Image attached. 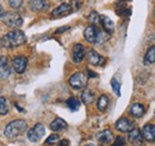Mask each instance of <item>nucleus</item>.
Listing matches in <instances>:
<instances>
[{
	"label": "nucleus",
	"mask_w": 155,
	"mask_h": 146,
	"mask_svg": "<svg viewBox=\"0 0 155 146\" xmlns=\"http://www.w3.org/2000/svg\"><path fill=\"white\" fill-rule=\"evenodd\" d=\"M25 41H26V37L21 30H13L2 36L1 47L2 48H15V47H18V46H21L23 43H25Z\"/></svg>",
	"instance_id": "1"
},
{
	"label": "nucleus",
	"mask_w": 155,
	"mask_h": 146,
	"mask_svg": "<svg viewBox=\"0 0 155 146\" xmlns=\"http://www.w3.org/2000/svg\"><path fill=\"white\" fill-rule=\"evenodd\" d=\"M28 129V123L24 120H15L11 121L4 130V134L7 138H15V137H19L23 133H25V130Z\"/></svg>",
	"instance_id": "2"
},
{
	"label": "nucleus",
	"mask_w": 155,
	"mask_h": 146,
	"mask_svg": "<svg viewBox=\"0 0 155 146\" xmlns=\"http://www.w3.org/2000/svg\"><path fill=\"white\" fill-rule=\"evenodd\" d=\"M69 85L74 90H80V89L86 88V85H87V77H86V74L84 72L74 73L69 78Z\"/></svg>",
	"instance_id": "3"
},
{
	"label": "nucleus",
	"mask_w": 155,
	"mask_h": 146,
	"mask_svg": "<svg viewBox=\"0 0 155 146\" xmlns=\"http://www.w3.org/2000/svg\"><path fill=\"white\" fill-rule=\"evenodd\" d=\"M1 19L10 28H19L20 25L23 24L21 17H20L18 13H16V12H7L6 15L2 13L1 15Z\"/></svg>",
	"instance_id": "4"
},
{
	"label": "nucleus",
	"mask_w": 155,
	"mask_h": 146,
	"mask_svg": "<svg viewBox=\"0 0 155 146\" xmlns=\"http://www.w3.org/2000/svg\"><path fill=\"white\" fill-rule=\"evenodd\" d=\"M44 133H45V128H44V126H43L42 123H36L34 127L28 132V138H29L30 141H32V143H37V141H39V140L43 138Z\"/></svg>",
	"instance_id": "5"
},
{
	"label": "nucleus",
	"mask_w": 155,
	"mask_h": 146,
	"mask_svg": "<svg viewBox=\"0 0 155 146\" xmlns=\"http://www.w3.org/2000/svg\"><path fill=\"white\" fill-rule=\"evenodd\" d=\"M28 66V59L25 56H15L12 59V67L17 73L25 72Z\"/></svg>",
	"instance_id": "6"
},
{
	"label": "nucleus",
	"mask_w": 155,
	"mask_h": 146,
	"mask_svg": "<svg viewBox=\"0 0 155 146\" xmlns=\"http://www.w3.org/2000/svg\"><path fill=\"white\" fill-rule=\"evenodd\" d=\"M115 127L118 132H122V133H129L130 130H133V122L130 120H128L127 117H120L119 120H117Z\"/></svg>",
	"instance_id": "7"
},
{
	"label": "nucleus",
	"mask_w": 155,
	"mask_h": 146,
	"mask_svg": "<svg viewBox=\"0 0 155 146\" xmlns=\"http://www.w3.org/2000/svg\"><path fill=\"white\" fill-rule=\"evenodd\" d=\"M73 10H74V9H73L72 5L63 2V4H61L58 7H56V9L51 12V16H53V17H64V16L69 15Z\"/></svg>",
	"instance_id": "8"
},
{
	"label": "nucleus",
	"mask_w": 155,
	"mask_h": 146,
	"mask_svg": "<svg viewBox=\"0 0 155 146\" xmlns=\"http://www.w3.org/2000/svg\"><path fill=\"white\" fill-rule=\"evenodd\" d=\"M143 135L142 132H140V129L134 128L133 130L129 132V141L133 146H142L143 144Z\"/></svg>",
	"instance_id": "9"
},
{
	"label": "nucleus",
	"mask_w": 155,
	"mask_h": 146,
	"mask_svg": "<svg viewBox=\"0 0 155 146\" xmlns=\"http://www.w3.org/2000/svg\"><path fill=\"white\" fill-rule=\"evenodd\" d=\"M141 132H142V135H143L144 140H147L149 143L155 141V125H153V123H147V125L143 126Z\"/></svg>",
	"instance_id": "10"
},
{
	"label": "nucleus",
	"mask_w": 155,
	"mask_h": 146,
	"mask_svg": "<svg viewBox=\"0 0 155 146\" xmlns=\"http://www.w3.org/2000/svg\"><path fill=\"white\" fill-rule=\"evenodd\" d=\"M29 7L34 12H39L49 9V2L47 0H29Z\"/></svg>",
	"instance_id": "11"
},
{
	"label": "nucleus",
	"mask_w": 155,
	"mask_h": 146,
	"mask_svg": "<svg viewBox=\"0 0 155 146\" xmlns=\"http://www.w3.org/2000/svg\"><path fill=\"white\" fill-rule=\"evenodd\" d=\"M98 31H99V30H98L93 24H92V25H88V26L85 29V31H84V36L86 38V41L90 42V43H96V42H97Z\"/></svg>",
	"instance_id": "12"
},
{
	"label": "nucleus",
	"mask_w": 155,
	"mask_h": 146,
	"mask_svg": "<svg viewBox=\"0 0 155 146\" xmlns=\"http://www.w3.org/2000/svg\"><path fill=\"white\" fill-rule=\"evenodd\" d=\"M72 56H73L72 59H73V61L75 64L81 62L84 60V57L86 56L85 55V47L82 44H80V43H77L74 46V48H73V54H72Z\"/></svg>",
	"instance_id": "13"
},
{
	"label": "nucleus",
	"mask_w": 155,
	"mask_h": 146,
	"mask_svg": "<svg viewBox=\"0 0 155 146\" xmlns=\"http://www.w3.org/2000/svg\"><path fill=\"white\" fill-rule=\"evenodd\" d=\"M85 57H86L87 61H88L91 65H93V66H98V65H101V64H103V57L98 54L96 50H93V49L87 50Z\"/></svg>",
	"instance_id": "14"
},
{
	"label": "nucleus",
	"mask_w": 155,
	"mask_h": 146,
	"mask_svg": "<svg viewBox=\"0 0 155 146\" xmlns=\"http://www.w3.org/2000/svg\"><path fill=\"white\" fill-rule=\"evenodd\" d=\"M100 22H101V25H103V28H104V30L106 33H109L110 35L114 34V31H115V23L111 19L109 18V17H106V16H101L100 17Z\"/></svg>",
	"instance_id": "15"
},
{
	"label": "nucleus",
	"mask_w": 155,
	"mask_h": 146,
	"mask_svg": "<svg viewBox=\"0 0 155 146\" xmlns=\"http://www.w3.org/2000/svg\"><path fill=\"white\" fill-rule=\"evenodd\" d=\"M144 111H146V109H144V107L141 103H134L130 107V110H129L130 115L134 116V117H141V116H143Z\"/></svg>",
	"instance_id": "16"
},
{
	"label": "nucleus",
	"mask_w": 155,
	"mask_h": 146,
	"mask_svg": "<svg viewBox=\"0 0 155 146\" xmlns=\"http://www.w3.org/2000/svg\"><path fill=\"white\" fill-rule=\"evenodd\" d=\"M10 67L6 62V59L5 56H1V60H0V74H1V79H6L10 77Z\"/></svg>",
	"instance_id": "17"
},
{
	"label": "nucleus",
	"mask_w": 155,
	"mask_h": 146,
	"mask_svg": "<svg viewBox=\"0 0 155 146\" xmlns=\"http://www.w3.org/2000/svg\"><path fill=\"white\" fill-rule=\"evenodd\" d=\"M97 139L101 144H107L112 140V132L110 129H105L103 132H100L97 135Z\"/></svg>",
	"instance_id": "18"
},
{
	"label": "nucleus",
	"mask_w": 155,
	"mask_h": 146,
	"mask_svg": "<svg viewBox=\"0 0 155 146\" xmlns=\"http://www.w3.org/2000/svg\"><path fill=\"white\" fill-rule=\"evenodd\" d=\"M66 127H67L66 121L62 120V119H60V117L55 119V120L50 123V128H51V130H54V132H60V130L64 129Z\"/></svg>",
	"instance_id": "19"
},
{
	"label": "nucleus",
	"mask_w": 155,
	"mask_h": 146,
	"mask_svg": "<svg viewBox=\"0 0 155 146\" xmlns=\"http://www.w3.org/2000/svg\"><path fill=\"white\" fill-rule=\"evenodd\" d=\"M81 101L84 104H91L94 101V95L93 92L88 89H85L81 93Z\"/></svg>",
	"instance_id": "20"
},
{
	"label": "nucleus",
	"mask_w": 155,
	"mask_h": 146,
	"mask_svg": "<svg viewBox=\"0 0 155 146\" xmlns=\"http://www.w3.org/2000/svg\"><path fill=\"white\" fill-rule=\"evenodd\" d=\"M155 62V46L150 47L144 55V65H150Z\"/></svg>",
	"instance_id": "21"
},
{
	"label": "nucleus",
	"mask_w": 155,
	"mask_h": 146,
	"mask_svg": "<svg viewBox=\"0 0 155 146\" xmlns=\"http://www.w3.org/2000/svg\"><path fill=\"white\" fill-rule=\"evenodd\" d=\"M107 106H109V98H107V96L101 95L97 102V109L99 111H105L106 108H107Z\"/></svg>",
	"instance_id": "22"
},
{
	"label": "nucleus",
	"mask_w": 155,
	"mask_h": 146,
	"mask_svg": "<svg viewBox=\"0 0 155 146\" xmlns=\"http://www.w3.org/2000/svg\"><path fill=\"white\" fill-rule=\"evenodd\" d=\"M7 113H8V102L4 96H1L0 97V114L6 115Z\"/></svg>",
	"instance_id": "23"
},
{
	"label": "nucleus",
	"mask_w": 155,
	"mask_h": 146,
	"mask_svg": "<svg viewBox=\"0 0 155 146\" xmlns=\"http://www.w3.org/2000/svg\"><path fill=\"white\" fill-rule=\"evenodd\" d=\"M66 104L68 106V108H69V109L74 110V111L79 109V107H80V102L78 101L75 97H71V98L66 102Z\"/></svg>",
	"instance_id": "24"
},
{
	"label": "nucleus",
	"mask_w": 155,
	"mask_h": 146,
	"mask_svg": "<svg viewBox=\"0 0 155 146\" xmlns=\"http://www.w3.org/2000/svg\"><path fill=\"white\" fill-rule=\"evenodd\" d=\"M110 38V34L106 33V31H98V36H97V42L96 43H104L106 41H109Z\"/></svg>",
	"instance_id": "25"
},
{
	"label": "nucleus",
	"mask_w": 155,
	"mask_h": 146,
	"mask_svg": "<svg viewBox=\"0 0 155 146\" xmlns=\"http://www.w3.org/2000/svg\"><path fill=\"white\" fill-rule=\"evenodd\" d=\"M100 17H101V16H99L96 11H92V12L88 15L87 19H88L90 23H92L93 25H96V24H98V23L100 22Z\"/></svg>",
	"instance_id": "26"
},
{
	"label": "nucleus",
	"mask_w": 155,
	"mask_h": 146,
	"mask_svg": "<svg viewBox=\"0 0 155 146\" xmlns=\"http://www.w3.org/2000/svg\"><path fill=\"white\" fill-rule=\"evenodd\" d=\"M111 86H112L115 93L119 97V96H120V85H119V83L116 80V78H112V79H111Z\"/></svg>",
	"instance_id": "27"
},
{
	"label": "nucleus",
	"mask_w": 155,
	"mask_h": 146,
	"mask_svg": "<svg viewBox=\"0 0 155 146\" xmlns=\"http://www.w3.org/2000/svg\"><path fill=\"white\" fill-rule=\"evenodd\" d=\"M58 140V134L56 133H54V134H50V137L45 140V144L47 145H50V144H54V143H56Z\"/></svg>",
	"instance_id": "28"
},
{
	"label": "nucleus",
	"mask_w": 155,
	"mask_h": 146,
	"mask_svg": "<svg viewBox=\"0 0 155 146\" xmlns=\"http://www.w3.org/2000/svg\"><path fill=\"white\" fill-rule=\"evenodd\" d=\"M8 4L12 9H19L20 6L23 5V0H8Z\"/></svg>",
	"instance_id": "29"
},
{
	"label": "nucleus",
	"mask_w": 155,
	"mask_h": 146,
	"mask_svg": "<svg viewBox=\"0 0 155 146\" xmlns=\"http://www.w3.org/2000/svg\"><path fill=\"white\" fill-rule=\"evenodd\" d=\"M123 145H124V139L122 137H118L116 139V141H115V144L112 146H123Z\"/></svg>",
	"instance_id": "30"
},
{
	"label": "nucleus",
	"mask_w": 155,
	"mask_h": 146,
	"mask_svg": "<svg viewBox=\"0 0 155 146\" xmlns=\"http://www.w3.org/2000/svg\"><path fill=\"white\" fill-rule=\"evenodd\" d=\"M58 146H69V141H68L67 139H63V140L58 141Z\"/></svg>",
	"instance_id": "31"
},
{
	"label": "nucleus",
	"mask_w": 155,
	"mask_h": 146,
	"mask_svg": "<svg viewBox=\"0 0 155 146\" xmlns=\"http://www.w3.org/2000/svg\"><path fill=\"white\" fill-rule=\"evenodd\" d=\"M87 73H88V75L92 77V78H96V77H97V73L92 72V71H87Z\"/></svg>",
	"instance_id": "32"
},
{
	"label": "nucleus",
	"mask_w": 155,
	"mask_h": 146,
	"mask_svg": "<svg viewBox=\"0 0 155 146\" xmlns=\"http://www.w3.org/2000/svg\"><path fill=\"white\" fill-rule=\"evenodd\" d=\"M85 146H94L93 144H87V145H85Z\"/></svg>",
	"instance_id": "33"
},
{
	"label": "nucleus",
	"mask_w": 155,
	"mask_h": 146,
	"mask_svg": "<svg viewBox=\"0 0 155 146\" xmlns=\"http://www.w3.org/2000/svg\"><path fill=\"white\" fill-rule=\"evenodd\" d=\"M100 146H103V145H100Z\"/></svg>",
	"instance_id": "34"
}]
</instances>
